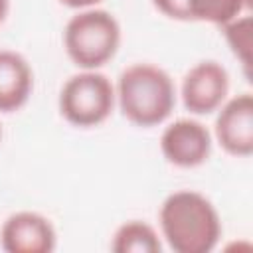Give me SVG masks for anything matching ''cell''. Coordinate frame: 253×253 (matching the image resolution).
Wrapping results in <instances>:
<instances>
[{
  "label": "cell",
  "mask_w": 253,
  "mask_h": 253,
  "mask_svg": "<svg viewBox=\"0 0 253 253\" xmlns=\"http://www.w3.org/2000/svg\"><path fill=\"white\" fill-rule=\"evenodd\" d=\"M160 237L174 253H210L221 237L215 206L196 190H176L158 211Z\"/></svg>",
  "instance_id": "obj_1"
},
{
  "label": "cell",
  "mask_w": 253,
  "mask_h": 253,
  "mask_svg": "<svg viewBox=\"0 0 253 253\" xmlns=\"http://www.w3.org/2000/svg\"><path fill=\"white\" fill-rule=\"evenodd\" d=\"M229 95V73L227 69L213 61H198L192 65L180 85V97L192 115H211L215 113Z\"/></svg>",
  "instance_id": "obj_5"
},
{
  "label": "cell",
  "mask_w": 253,
  "mask_h": 253,
  "mask_svg": "<svg viewBox=\"0 0 253 253\" xmlns=\"http://www.w3.org/2000/svg\"><path fill=\"white\" fill-rule=\"evenodd\" d=\"M63 6L73 8V10H85V8H95L103 0H59Z\"/></svg>",
  "instance_id": "obj_14"
},
{
  "label": "cell",
  "mask_w": 253,
  "mask_h": 253,
  "mask_svg": "<svg viewBox=\"0 0 253 253\" xmlns=\"http://www.w3.org/2000/svg\"><path fill=\"white\" fill-rule=\"evenodd\" d=\"M8 10H10V0H0V26L8 16Z\"/></svg>",
  "instance_id": "obj_15"
},
{
  "label": "cell",
  "mask_w": 253,
  "mask_h": 253,
  "mask_svg": "<svg viewBox=\"0 0 253 253\" xmlns=\"http://www.w3.org/2000/svg\"><path fill=\"white\" fill-rule=\"evenodd\" d=\"M0 140H2V125H0Z\"/></svg>",
  "instance_id": "obj_16"
},
{
  "label": "cell",
  "mask_w": 253,
  "mask_h": 253,
  "mask_svg": "<svg viewBox=\"0 0 253 253\" xmlns=\"http://www.w3.org/2000/svg\"><path fill=\"white\" fill-rule=\"evenodd\" d=\"M213 136L231 156L247 158L253 154V95L239 93L225 99L215 111Z\"/></svg>",
  "instance_id": "obj_7"
},
{
  "label": "cell",
  "mask_w": 253,
  "mask_h": 253,
  "mask_svg": "<svg viewBox=\"0 0 253 253\" xmlns=\"http://www.w3.org/2000/svg\"><path fill=\"white\" fill-rule=\"evenodd\" d=\"M251 32H253L251 12L227 22L225 26H221V34H223L231 53L241 61L245 71H249V67H251V43H253Z\"/></svg>",
  "instance_id": "obj_12"
},
{
  "label": "cell",
  "mask_w": 253,
  "mask_h": 253,
  "mask_svg": "<svg viewBox=\"0 0 253 253\" xmlns=\"http://www.w3.org/2000/svg\"><path fill=\"white\" fill-rule=\"evenodd\" d=\"M121 45V24L103 8H85L73 14L63 28V47L79 69H99L109 63Z\"/></svg>",
  "instance_id": "obj_3"
},
{
  "label": "cell",
  "mask_w": 253,
  "mask_h": 253,
  "mask_svg": "<svg viewBox=\"0 0 253 253\" xmlns=\"http://www.w3.org/2000/svg\"><path fill=\"white\" fill-rule=\"evenodd\" d=\"M117 105L115 85L99 69H81L71 75L59 91V115L77 128L103 125Z\"/></svg>",
  "instance_id": "obj_4"
},
{
  "label": "cell",
  "mask_w": 253,
  "mask_h": 253,
  "mask_svg": "<svg viewBox=\"0 0 253 253\" xmlns=\"http://www.w3.org/2000/svg\"><path fill=\"white\" fill-rule=\"evenodd\" d=\"M211 132L196 119H178L164 126L160 134V152L172 166L198 168L211 154Z\"/></svg>",
  "instance_id": "obj_6"
},
{
  "label": "cell",
  "mask_w": 253,
  "mask_h": 253,
  "mask_svg": "<svg viewBox=\"0 0 253 253\" xmlns=\"http://www.w3.org/2000/svg\"><path fill=\"white\" fill-rule=\"evenodd\" d=\"M0 245L6 253H51L57 245V231L43 213L22 210L4 219Z\"/></svg>",
  "instance_id": "obj_8"
},
{
  "label": "cell",
  "mask_w": 253,
  "mask_h": 253,
  "mask_svg": "<svg viewBox=\"0 0 253 253\" xmlns=\"http://www.w3.org/2000/svg\"><path fill=\"white\" fill-rule=\"evenodd\" d=\"M253 0H188L190 22H208L225 26L227 22L249 14Z\"/></svg>",
  "instance_id": "obj_11"
},
{
  "label": "cell",
  "mask_w": 253,
  "mask_h": 253,
  "mask_svg": "<svg viewBox=\"0 0 253 253\" xmlns=\"http://www.w3.org/2000/svg\"><path fill=\"white\" fill-rule=\"evenodd\" d=\"M154 8L176 22H190L188 18V0H152Z\"/></svg>",
  "instance_id": "obj_13"
},
{
  "label": "cell",
  "mask_w": 253,
  "mask_h": 253,
  "mask_svg": "<svg viewBox=\"0 0 253 253\" xmlns=\"http://www.w3.org/2000/svg\"><path fill=\"white\" fill-rule=\"evenodd\" d=\"M34 91V71L14 49H0V113L20 111Z\"/></svg>",
  "instance_id": "obj_9"
},
{
  "label": "cell",
  "mask_w": 253,
  "mask_h": 253,
  "mask_svg": "<svg viewBox=\"0 0 253 253\" xmlns=\"http://www.w3.org/2000/svg\"><path fill=\"white\" fill-rule=\"evenodd\" d=\"M111 251L115 253H160L162 241L158 231L142 221L128 219L121 223L111 237Z\"/></svg>",
  "instance_id": "obj_10"
},
{
  "label": "cell",
  "mask_w": 253,
  "mask_h": 253,
  "mask_svg": "<svg viewBox=\"0 0 253 253\" xmlns=\"http://www.w3.org/2000/svg\"><path fill=\"white\" fill-rule=\"evenodd\" d=\"M115 95L123 117L142 128L162 125L176 105L172 77L154 63H132L125 67L117 79Z\"/></svg>",
  "instance_id": "obj_2"
}]
</instances>
